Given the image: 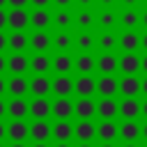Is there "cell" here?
I'll return each mask as SVG.
<instances>
[{
	"instance_id": "15",
	"label": "cell",
	"mask_w": 147,
	"mask_h": 147,
	"mask_svg": "<svg viewBox=\"0 0 147 147\" xmlns=\"http://www.w3.org/2000/svg\"><path fill=\"white\" fill-rule=\"evenodd\" d=\"M96 115L101 119H115V115H119V103L115 99H101L96 101Z\"/></svg>"
},
{
	"instance_id": "39",
	"label": "cell",
	"mask_w": 147,
	"mask_h": 147,
	"mask_svg": "<svg viewBox=\"0 0 147 147\" xmlns=\"http://www.w3.org/2000/svg\"><path fill=\"white\" fill-rule=\"evenodd\" d=\"M51 2H55L60 9H69V5H71L74 0H51Z\"/></svg>"
},
{
	"instance_id": "24",
	"label": "cell",
	"mask_w": 147,
	"mask_h": 147,
	"mask_svg": "<svg viewBox=\"0 0 147 147\" xmlns=\"http://www.w3.org/2000/svg\"><path fill=\"white\" fill-rule=\"evenodd\" d=\"M30 115L34 119H46L51 115V101L48 99H32L30 101Z\"/></svg>"
},
{
	"instance_id": "7",
	"label": "cell",
	"mask_w": 147,
	"mask_h": 147,
	"mask_svg": "<svg viewBox=\"0 0 147 147\" xmlns=\"http://www.w3.org/2000/svg\"><path fill=\"white\" fill-rule=\"evenodd\" d=\"M51 138H55L57 142H69L74 138V124H69V119H57L51 126Z\"/></svg>"
},
{
	"instance_id": "14",
	"label": "cell",
	"mask_w": 147,
	"mask_h": 147,
	"mask_svg": "<svg viewBox=\"0 0 147 147\" xmlns=\"http://www.w3.org/2000/svg\"><path fill=\"white\" fill-rule=\"evenodd\" d=\"M51 115L55 119H69L74 115V103L69 99H55L51 103Z\"/></svg>"
},
{
	"instance_id": "60",
	"label": "cell",
	"mask_w": 147,
	"mask_h": 147,
	"mask_svg": "<svg viewBox=\"0 0 147 147\" xmlns=\"http://www.w3.org/2000/svg\"><path fill=\"white\" fill-rule=\"evenodd\" d=\"M78 147H92V142H80Z\"/></svg>"
},
{
	"instance_id": "35",
	"label": "cell",
	"mask_w": 147,
	"mask_h": 147,
	"mask_svg": "<svg viewBox=\"0 0 147 147\" xmlns=\"http://www.w3.org/2000/svg\"><path fill=\"white\" fill-rule=\"evenodd\" d=\"M53 23H55L57 28H64V30H67V28L74 23V16L69 14V9H57V14L53 16Z\"/></svg>"
},
{
	"instance_id": "20",
	"label": "cell",
	"mask_w": 147,
	"mask_h": 147,
	"mask_svg": "<svg viewBox=\"0 0 147 147\" xmlns=\"http://www.w3.org/2000/svg\"><path fill=\"white\" fill-rule=\"evenodd\" d=\"M28 113H30V103L25 99H11L7 103V115L11 119H23V117H28Z\"/></svg>"
},
{
	"instance_id": "18",
	"label": "cell",
	"mask_w": 147,
	"mask_h": 147,
	"mask_svg": "<svg viewBox=\"0 0 147 147\" xmlns=\"http://www.w3.org/2000/svg\"><path fill=\"white\" fill-rule=\"evenodd\" d=\"M124 94V99H136V94L140 92V78L138 76H124L119 80V90Z\"/></svg>"
},
{
	"instance_id": "62",
	"label": "cell",
	"mask_w": 147,
	"mask_h": 147,
	"mask_svg": "<svg viewBox=\"0 0 147 147\" xmlns=\"http://www.w3.org/2000/svg\"><path fill=\"white\" fill-rule=\"evenodd\" d=\"M142 2H145V5H147V0H142Z\"/></svg>"
},
{
	"instance_id": "19",
	"label": "cell",
	"mask_w": 147,
	"mask_h": 147,
	"mask_svg": "<svg viewBox=\"0 0 147 147\" xmlns=\"http://www.w3.org/2000/svg\"><path fill=\"white\" fill-rule=\"evenodd\" d=\"M96 69L101 71V76H113L117 71V57L113 53H101L96 57Z\"/></svg>"
},
{
	"instance_id": "31",
	"label": "cell",
	"mask_w": 147,
	"mask_h": 147,
	"mask_svg": "<svg viewBox=\"0 0 147 147\" xmlns=\"http://www.w3.org/2000/svg\"><path fill=\"white\" fill-rule=\"evenodd\" d=\"M51 44H53L60 53H67V51L74 46V37H71V34H67V32H57V34L51 39Z\"/></svg>"
},
{
	"instance_id": "47",
	"label": "cell",
	"mask_w": 147,
	"mask_h": 147,
	"mask_svg": "<svg viewBox=\"0 0 147 147\" xmlns=\"http://www.w3.org/2000/svg\"><path fill=\"white\" fill-rule=\"evenodd\" d=\"M76 2H78V5L83 7V9H87V7H90V5L94 2V0H76Z\"/></svg>"
},
{
	"instance_id": "5",
	"label": "cell",
	"mask_w": 147,
	"mask_h": 147,
	"mask_svg": "<svg viewBox=\"0 0 147 147\" xmlns=\"http://www.w3.org/2000/svg\"><path fill=\"white\" fill-rule=\"evenodd\" d=\"M119 90V80L115 76H101L96 80V92L101 94V99H113Z\"/></svg>"
},
{
	"instance_id": "27",
	"label": "cell",
	"mask_w": 147,
	"mask_h": 147,
	"mask_svg": "<svg viewBox=\"0 0 147 147\" xmlns=\"http://www.w3.org/2000/svg\"><path fill=\"white\" fill-rule=\"evenodd\" d=\"M119 115H122L124 119H133V122H136V117L140 115V103H138V99H124V101L119 103Z\"/></svg>"
},
{
	"instance_id": "53",
	"label": "cell",
	"mask_w": 147,
	"mask_h": 147,
	"mask_svg": "<svg viewBox=\"0 0 147 147\" xmlns=\"http://www.w3.org/2000/svg\"><path fill=\"white\" fill-rule=\"evenodd\" d=\"M140 136H142V138H145V140H147V122H145V124H142V126H140Z\"/></svg>"
},
{
	"instance_id": "49",
	"label": "cell",
	"mask_w": 147,
	"mask_h": 147,
	"mask_svg": "<svg viewBox=\"0 0 147 147\" xmlns=\"http://www.w3.org/2000/svg\"><path fill=\"white\" fill-rule=\"evenodd\" d=\"M140 115H145V117H147V99L140 103Z\"/></svg>"
},
{
	"instance_id": "42",
	"label": "cell",
	"mask_w": 147,
	"mask_h": 147,
	"mask_svg": "<svg viewBox=\"0 0 147 147\" xmlns=\"http://www.w3.org/2000/svg\"><path fill=\"white\" fill-rule=\"evenodd\" d=\"M5 115H7V103H5L2 99H0V119H2Z\"/></svg>"
},
{
	"instance_id": "12",
	"label": "cell",
	"mask_w": 147,
	"mask_h": 147,
	"mask_svg": "<svg viewBox=\"0 0 147 147\" xmlns=\"http://www.w3.org/2000/svg\"><path fill=\"white\" fill-rule=\"evenodd\" d=\"M117 136H119L124 142H136L138 136H140V126H138V122H133V119H124V122L117 126Z\"/></svg>"
},
{
	"instance_id": "40",
	"label": "cell",
	"mask_w": 147,
	"mask_h": 147,
	"mask_svg": "<svg viewBox=\"0 0 147 147\" xmlns=\"http://www.w3.org/2000/svg\"><path fill=\"white\" fill-rule=\"evenodd\" d=\"M7 25V11L5 9H0V32H2V28Z\"/></svg>"
},
{
	"instance_id": "26",
	"label": "cell",
	"mask_w": 147,
	"mask_h": 147,
	"mask_svg": "<svg viewBox=\"0 0 147 147\" xmlns=\"http://www.w3.org/2000/svg\"><path fill=\"white\" fill-rule=\"evenodd\" d=\"M28 44H30V37H28L25 32H11V34L7 37V46H9L14 53H23V51L28 48Z\"/></svg>"
},
{
	"instance_id": "17",
	"label": "cell",
	"mask_w": 147,
	"mask_h": 147,
	"mask_svg": "<svg viewBox=\"0 0 147 147\" xmlns=\"http://www.w3.org/2000/svg\"><path fill=\"white\" fill-rule=\"evenodd\" d=\"M28 67H30V60H28L23 53H14V55L7 57V69H9L14 76H23V74L28 71Z\"/></svg>"
},
{
	"instance_id": "54",
	"label": "cell",
	"mask_w": 147,
	"mask_h": 147,
	"mask_svg": "<svg viewBox=\"0 0 147 147\" xmlns=\"http://www.w3.org/2000/svg\"><path fill=\"white\" fill-rule=\"evenodd\" d=\"M99 2H101L103 7H113V5H115V0H99Z\"/></svg>"
},
{
	"instance_id": "8",
	"label": "cell",
	"mask_w": 147,
	"mask_h": 147,
	"mask_svg": "<svg viewBox=\"0 0 147 147\" xmlns=\"http://www.w3.org/2000/svg\"><path fill=\"white\" fill-rule=\"evenodd\" d=\"M117 69L124 74V76H136L138 69H140V57L136 53H124L119 60H117Z\"/></svg>"
},
{
	"instance_id": "23",
	"label": "cell",
	"mask_w": 147,
	"mask_h": 147,
	"mask_svg": "<svg viewBox=\"0 0 147 147\" xmlns=\"http://www.w3.org/2000/svg\"><path fill=\"white\" fill-rule=\"evenodd\" d=\"M30 92L34 94V99H46V94L51 92V80L48 76H34L30 80Z\"/></svg>"
},
{
	"instance_id": "10",
	"label": "cell",
	"mask_w": 147,
	"mask_h": 147,
	"mask_svg": "<svg viewBox=\"0 0 147 147\" xmlns=\"http://www.w3.org/2000/svg\"><path fill=\"white\" fill-rule=\"evenodd\" d=\"M117 46L124 51V53H136L138 46H140V34L136 30H126L124 34L117 37Z\"/></svg>"
},
{
	"instance_id": "61",
	"label": "cell",
	"mask_w": 147,
	"mask_h": 147,
	"mask_svg": "<svg viewBox=\"0 0 147 147\" xmlns=\"http://www.w3.org/2000/svg\"><path fill=\"white\" fill-rule=\"evenodd\" d=\"M5 5H7V0H0V9H2V7H5Z\"/></svg>"
},
{
	"instance_id": "2",
	"label": "cell",
	"mask_w": 147,
	"mask_h": 147,
	"mask_svg": "<svg viewBox=\"0 0 147 147\" xmlns=\"http://www.w3.org/2000/svg\"><path fill=\"white\" fill-rule=\"evenodd\" d=\"M74 138L80 142H92L96 138V124H92V119H78L74 126Z\"/></svg>"
},
{
	"instance_id": "36",
	"label": "cell",
	"mask_w": 147,
	"mask_h": 147,
	"mask_svg": "<svg viewBox=\"0 0 147 147\" xmlns=\"http://www.w3.org/2000/svg\"><path fill=\"white\" fill-rule=\"evenodd\" d=\"M96 21H99V25H101V28L110 30V28L117 23V14H115L113 9H103V11L99 14V18H96Z\"/></svg>"
},
{
	"instance_id": "44",
	"label": "cell",
	"mask_w": 147,
	"mask_h": 147,
	"mask_svg": "<svg viewBox=\"0 0 147 147\" xmlns=\"http://www.w3.org/2000/svg\"><path fill=\"white\" fill-rule=\"evenodd\" d=\"M5 69H7V57H5L2 53H0V74H2Z\"/></svg>"
},
{
	"instance_id": "34",
	"label": "cell",
	"mask_w": 147,
	"mask_h": 147,
	"mask_svg": "<svg viewBox=\"0 0 147 147\" xmlns=\"http://www.w3.org/2000/svg\"><path fill=\"white\" fill-rule=\"evenodd\" d=\"M76 23H78V28H80L83 32H87V30L96 23V16H94L90 9H80V11H78V16H76Z\"/></svg>"
},
{
	"instance_id": "51",
	"label": "cell",
	"mask_w": 147,
	"mask_h": 147,
	"mask_svg": "<svg viewBox=\"0 0 147 147\" xmlns=\"http://www.w3.org/2000/svg\"><path fill=\"white\" fill-rule=\"evenodd\" d=\"M140 23H142V25H145V28H147V9H145V11H142V14H140Z\"/></svg>"
},
{
	"instance_id": "30",
	"label": "cell",
	"mask_w": 147,
	"mask_h": 147,
	"mask_svg": "<svg viewBox=\"0 0 147 147\" xmlns=\"http://www.w3.org/2000/svg\"><path fill=\"white\" fill-rule=\"evenodd\" d=\"M117 21H119L126 30H133V28H138V23H140V14H138V9H124Z\"/></svg>"
},
{
	"instance_id": "58",
	"label": "cell",
	"mask_w": 147,
	"mask_h": 147,
	"mask_svg": "<svg viewBox=\"0 0 147 147\" xmlns=\"http://www.w3.org/2000/svg\"><path fill=\"white\" fill-rule=\"evenodd\" d=\"M122 147H138V145H136V142H124Z\"/></svg>"
},
{
	"instance_id": "63",
	"label": "cell",
	"mask_w": 147,
	"mask_h": 147,
	"mask_svg": "<svg viewBox=\"0 0 147 147\" xmlns=\"http://www.w3.org/2000/svg\"><path fill=\"white\" fill-rule=\"evenodd\" d=\"M0 147H5V145H2V142H0Z\"/></svg>"
},
{
	"instance_id": "37",
	"label": "cell",
	"mask_w": 147,
	"mask_h": 147,
	"mask_svg": "<svg viewBox=\"0 0 147 147\" xmlns=\"http://www.w3.org/2000/svg\"><path fill=\"white\" fill-rule=\"evenodd\" d=\"M28 2H30V0H7V5H9L11 9H25Z\"/></svg>"
},
{
	"instance_id": "28",
	"label": "cell",
	"mask_w": 147,
	"mask_h": 147,
	"mask_svg": "<svg viewBox=\"0 0 147 147\" xmlns=\"http://www.w3.org/2000/svg\"><path fill=\"white\" fill-rule=\"evenodd\" d=\"M30 46H32L37 53H44V51H48V48H51V37H48V32H44V30H37V32L30 37Z\"/></svg>"
},
{
	"instance_id": "55",
	"label": "cell",
	"mask_w": 147,
	"mask_h": 147,
	"mask_svg": "<svg viewBox=\"0 0 147 147\" xmlns=\"http://www.w3.org/2000/svg\"><path fill=\"white\" fill-rule=\"evenodd\" d=\"M9 147H28V145H25V142H11Z\"/></svg>"
},
{
	"instance_id": "50",
	"label": "cell",
	"mask_w": 147,
	"mask_h": 147,
	"mask_svg": "<svg viewBox=\"0 0 147 147\" xmlns=\"http://www.w3.org/2000/svg\"><path fill=\"white\" fill-rule=\"evenodd\" d=\"M140 69L147 74V55H145V57H140Z\"/></svg>"
},
{
	"instance_id": "48",
	"label": "cell",
	"mask_w": 147,
	"mask_h": 147,
	"mask_svg": "<svg viewBox=\"0 0 147 147\" xmlns=\"http://www.w3.org/2000/svg\"><path fill=\"white\" fill-rule=\"evenodd\" d=\"M126 5V9H133V5H138V0H122Z\"/></svg>"
},
{
	"instance_id": "21",
	"label": "cell",
	"mask_w": 147,
	"mask_h": 147,
	"mask_svg": "<svg viewBox=\"0 0 147 147\" xmlns=\"http://www.w3.org/2000/svg\"><path fill=\"white\" fill-rule=\"evenodd\" d=\"M7 136L11 142H23L28 138V124L23 119H11L9 126H7Z\"/></svg>"
},
{
	"instance_id": "4",
	"label": "cell",
	"mask_w": 147,
	"mask_h": 147,
	"mask_svg": "<svg viewBox=\"0 0 147 147\" xmlns=\"http://www.w3.org/2000/svg\"><path fill=\"white\" fill-rule=\"evenodd\" d=\"M51 92L57 99H69V94H74V80L69 76H57L55 80H51Z\"/></svg>"
},
{
	"instance_id": "3",
	"label": "cell",
	"mask_w": 147,
	"mask_h": 147,
	"mask_svg": "<svg viewBox=\"0 0 147 147\" xmlns=\"http://www.w3.org/2000/svg\"><path fill=\"white\" fill-rule=\"evenodd\" d=\"M74 92L80 99H92V94L96 92V80L92 76H78L74 80Z\"/></svg>"
},
{
	"instance_id": "59",
	"label": "cell",
	"mask_w": 147,
	"mask_h": 147,
	"mask_svg": "<svg viewBox=\"0 0 147 147\" xmlns=\"http://www.w3.org/2000/svg\"><path fill=\"white\" fill-rule=\"evenodd\" d=\"M55 147H71V145H69V142H57Z\"/></svg>"
},
{
	"instance_id": "32",
	"label": "cell",
	"mask_w": 147,
	"mask_h": 147,
	"mask_svg": "<svg viewBox=\"0 0 147 147\" xmlns=\"http://www.w3.org/2000/svg\"><path fill=\"white\" fill-rule=\"evenodd\" d=\"M74 44L80 48V53H90V51L96 46V39H94V34H90V32H80V34L74 39Z\"/></svg>"
},
{
	"instance_id": "43",
	"label": "cell",
	"mask_w": 147,
	"mask_h": 147,
	"mask_svg": "<svg viewBox=\"0 0 147 147\" xmlns=\"http://www.w3.org/2000/svg\"><path fill=\"white\" fill-rule=\"evenodd\" d=\"M2 138H7V124L0 122V142H2Z\"/></svg>"
},
{
	"instance_id": "1",
	"label": "cell",
	"mask_w": 147,
	"mask_h": 147,
	"mask_svg": "<svg viewBox=\"0 0 147 147\" xmlns=\"http://www.w3.org/2000/svg\"><path fill=\"white\" fill-rule=\"evenodd\" d=\"M30 23V14L28 9H9L7 11V25L14 30V32H23Z\"/></svg>"
},
{
	"instance_id": "22",
	"label": "cell",
	"mask_w": 147,
	"mask_h": 147,
	"mask_svg": "<svg viewBox=\"0 0 147 147\" xmlns=\"http://www.w3.org/2000/svg\"><path fill=\"white\" fill-rule=\"evenodd\" d=\"M74 69H78L80 76H90V74L96 69V60H94L90 53H80V55L74 60Z\"/></svg>"
},
{
	"instance_id": "52",
	"label": "cell",
	"mask_w": 147,
	"mask_h": 147,
	"mask_svg": "<svg viewBox=\"0 0 147 147\" xmlns=\"http://www.w3.org/2000/svg\"><path fill=\"white\" fill-rule=\"evenodd\" d=\"M140 46H142V48H145V51H147V32H145V34H142V37H140Z\"/></svg>"
},
{
	"instance_id": "16",
	"label": "cell",
	"mask_w": 147,
	"mask_h": 147,
	"mask_svg": "<svg viewBox=\"0 0 147 147\" xmlns=\"http://www.w3.org/2000/svg\"><path fill=\"white\" fill-rule=\"evenodd\" d=\"M96 138L101 142H113L117 138V124L113 119H101L96 124Z\"/></svg>"
},
{
	"instance_id": "25",
	"label": "cell",
	"mask_w": 147,
	"mask_h": 147,
	"mask_svg": "<svg viewBox=\"0 0 147 147\" xmlns=\"http://www.w3.org/2000/svg\"><path fill=\"white\" fill-rule=\"evenodd\" d=\"M51 21H53V16L48 14V9H34L30 14V25L37 30H46L51 25Z\"/></svg>"
},
{
	"instance_id": "13",
	"label": "cell",
	"mask_w": 147,
	"mask_h": 147,
	"mask_svg": "<svg viewBox=\"0 0 147 147\" xmlns=\"http://www.w3.org/2000/svg\"><path fill=\"white\" fill-rule=\"evenodd\" d=\"M7 90H9V94L14 99H23V94L30 90V80L25 76H11L7 80Z\"/></svg>"
},
{
	"instance_id": "38",
	"label": "cell",
	"mask_w": 147,
	"mask_h": 147,
	"mask_svg": "<svg viewBox=\"0 0 147 147\" xmlns=\"http://www.w3.org/2000/svg\"><path fill=\"white\" fill-rule=\"evenodd\" d=\"M32 5H34V9H46V5L51 2V0H30Z\"/></svg>"
},
{
	"instance_id": "11",
	"label": "cell",
	"mask_w": 147,
	"mask_h": 147,
	"mask_svg": "<svg viewBox=\"0 0 147 147\" xmlns=\"http://www.w3.org/2000/svg\"><path fill=\"white\" fill-rule=\"evenodd\" d=\"M51 69H55L57 76H69V71L74 69V57L69 53H57L51 60Z\"/></svg>"
},
{
	"instance_id": "57",
	"label": "cell",
	"mask_w": 147,
	"mask_h": 147,
	"mask_svg": "<svg viewBox=\"0 0 147 147\" xmlns=\"http://www.w3.org/2000/svg\"><path fill=\"white\" fill-rule=\"evenodd\" d=\"M99 147H115V145H113V142H101Z\"/></svg>"
},
{
	"instance_id": "56",
	"label": "cell",
	"mask_w": 147,
	"mask_h": 147,
	"mask_svg": "<svg viewBox=\"0 0 147 147\" xmlns=\"http://www.w3.org/2000/svg\"><path fill=\"white\" fill-rule=\"evenodd\" d=\"M32 147H48V145H46V142H34Z\"/></svg>"
},
{
	"instance_id": "33",
	"label": "cell",
	"mask_w": 147,
	"mask_h": 147,
	"mask_svg": "<svg viewBox=\"0 0 147 147\" xmlns=\"http://www.w3.org/2000/svg\"><path fill=\"white\" fill-rule=\"evenodd\" d=\"M96 46H99L103 53H110V51L117 46V34H113L110 30H108V32H101L99 39H96Z\"/></svg>"
},
{
	"instance_id": "29",
	"label": "cell",
	"mask_w": 147,
	"mask_h": 147,
	"mask_svg": "<svg viewBox=\"0 0 147 147\" xmlns=\"http://www.w3.org/2000/svg\"><path fill=\"white\" fill-rule=\"evenodd\" d=\"M30 69H32L37 76H46V71L51 69V57L44 55V53H37V55L30 60Z\"/></svg>"
},
{
	"instance_id": "41",
	"label": "cell",
	"mask_w": 147,
	"mask_h": 147,
	"mask_svg": "<svg viewBox=\"0 0 147 147\" xmlns=\"http://www.w3.org/2000/svg\"><path fill=\"white\" fill-rule=\"evenodd\" d=\"M5 48H7V34H2V32H0V53H2Z\"/></svg>"
},
{
	"instance_id": "6",
	"label": "cell",
	"mask_w": 147,
	"mask_h": 147,
	"mask_svg": "<svg viewBox=\"0 0 147 147\" xmlns=\"http://www.w3.org/2000/svg\"><path fill=\"white\" fill-rule=\"evenodd\" d=\"M28 136L34 140V142H46L51 138V124L46 119H34L30 126H28Z\"/></svg>"
},
{
	"instance_id": "46",
	"label": "cell",
	"mask_w": 147,
	"mask_h": 147,
	"mask_svg": "<svg viewBox=\"0 0 147 147\" xmlns=\"http://www.w3.org/2000/svg\"><path fill=\"white\" fill-rule=\"evenodd\" d=\"M140 92H142V94L147 96V76H145V78L140 80Z\"/></svg>"
},
{
	"instance_id": "9",
	"label": "cell",
	"mask_w": 147,
	"mask_h": 147,
	"mask_svg": "<svg viewBox=\"0 0 147 147\" xmlns=\"http://www.w3.org/2000/svg\"><path fill=\"white\" fill-rule=\"evenodd\" d=\"M74 115L78 119H92L96 115V101L94 99H78L74 103Z\"/></svg>"
},
{
	"instance_id": "45",
	"label": "cell",
	"mask_w": 147,
	"mask_h": 147,
	"mask_svg": "<svg viewBox=\"0 0 147 147\" xmlns=\"http://www.w3.org/2000/svg\"><path fill=\"white\" fill-rule=\"evenodd\" d=\"M5 92H7V80H5L2 76H0V96H2Z\"/></svg>"
}]
</instances>
